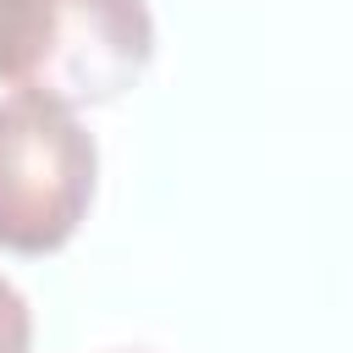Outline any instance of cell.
I'll list each match as a JSON object with an SVG mask.
<instances>
[{"label":"cell","mask_w":353,"mask_h":353,"mask_svg":"<svg viewBox=\"0 0 353 353\" xmlns=\"http://www.w3.org/2000/svg\"><path fill=\"white\" fill-rule=\"evenodd\" d=\"M149 55L143 0H0V83L61 110L127 94Z\"/></svg>","instance_id":"obj_1"},{"label":"cell","mask_w":353,"mask_h":353,"mask_svg":"<svg viewBox=\"0 0 353 353\" xmlns=\"http://www.w3.org/2000/svg\"><path fill=\"white\" fill-rule=\"evenodd\" d=\"M94 171V132H83L72 110L33 94L0 99V248H61L88 215Z\"/></svg>","instance_id":"obj_2"},{"label":"cell","mask_w":353,"mask_h":353,"mask_svg":"<svg viewBox=\"0 0 353 353\" xmlns=\"http://www.w3.org/2000/svg\"><path fill=\"white\" fill-rule=\"evenodd\" d=\"M33 342V314H28V298L0 276V353H28Z\"/></svg>","instance_id":"obj_3"}]
</instances>
